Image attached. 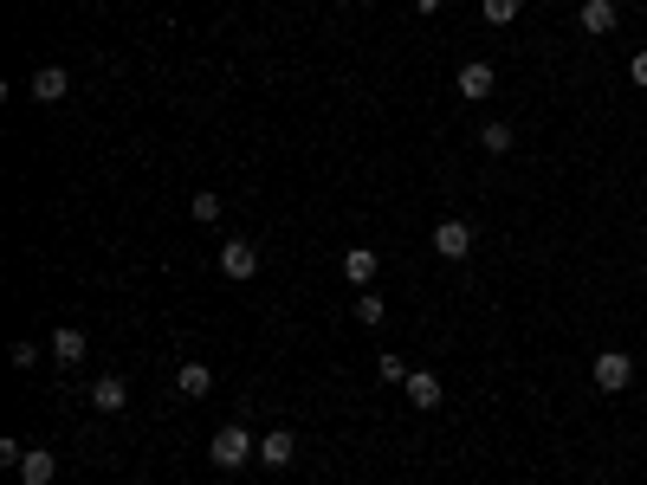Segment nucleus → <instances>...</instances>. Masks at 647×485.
<instances>
[{
    "instance_id": "obj_19",
    "label": "nucleus",
    "mask_w": 647,
    "mask_h": 485,
    "mask_svg": "<svg viewBox=\"0 0 647 485\" xmlns=\"http://www.w3.org/2000/svg\"><path fill=\"white\" fill-rule=\"evenodd\" d=\"M195 220H201V227H214V220H220V194H195Z\"/></svg>"
},
{
    "instance_id": "obj_20",
    "label": "nucleus",
    "mask_w": 647,
    "mask_h": 485,
    "mask_svg": "<svg viewBox=\"0 0 647 485\" xmlns=\"http://www.w3.org/2000/svg\"><path fill=\"white\" fill-rule=\"evenodd\" d=\"M39 363V343H13V369H33Z\"/></svg>"
},
{
    "instance_id": "obj_4",
    "label": "nucleus",
    "mask_w": 647,
    "mask_h": 485,
    "mask_svg": "<svg viewBox=\"0 0 647 485\" xmlns=\"http://www.w3.org/2000/svg\"><path fill=\"white\" fill-rule=\"evenodd\" d=\"M220 272H227V279H253V272H259V246L246 240V233L220 240Z\"/></svg>"
},
{
    "instance_id": "obj_5",
    "label": "nucleus",
    "mask_w": 647,
    "mask_h": 485,
    "mask_svg": "<svg viewBox=\"0 0 647 485\" xmlns=\"http://www.w3.org/2000/svg\"><path fill=\"white\" fill-rule=\"evenodd\" d=\"M292 460H298V440H292V427H272V434H259V466L285 473Z\"/></svg>"
},
{
    "instance_id": "obj_22",
    "label": "nucleus",
    "mask_w": 647,
    "mask_h": 485,
    "mask_svg": "<svg viewBox=\"0 0 647 485\" xmlns=\"http://www.w3.org/2000/svg\"><path fill=\"white\" fill-rule=\"evenodd\" d=\"M628 78H635V85H641V91H647V46H641V52H635V59H628Z\"/></svg>"
},
{
    "instance_id": "obj_10",
    "label": "nucleus",
    "mask_w": 647,
    "mask_h": 485,
    "mask_svg": "<svg viewBox=\"0 0 647 485\" xmlns=\"http://www.w3.org/2000/svg\"><path fill=\"white\" fill-rule=\"evenodd\" d=\"M91 408H98V414H123V408H130V382H123V376H98V382H91Z\"/></svg>"
},
{
    "instance_id": "obj_18",
    "label": "nucleus",
    "mask_w": 647,
    "mask_h": 485,
    "mask_svg": "<svg viewBox=\"0 0 647 485\" xmlns=\"http://www.w3.org/2000/svg\"><path fill=\"white\" fill-rule=\"evenodd\" d=\"M382 311H389V304H382L376 291H356V324H382Z\"/></svg>"
},
{
    "instance_id": "obj_3",
    "label": "nucleus",
    "mask_w": 647,
    "mask_h": 485,
    "mask_svg": "<svg viewBox=\"0 0 647 485\" xmlns=\"http://www.w3.org/2000/svg\"><path fill=\"white\" fill-rule=\"evenodd\" d=\"M453 91H460V97H466V104H486V97H492V91H499V72H492V65H486V59H466V65H460V72H453Z\"/></svg>"
},
{
    "instance_id": "obj_23",
    "label": "nucleus",
    "mask_w": 647,
    "mask_h": 485,
    "mask_svg": "<svg viewBox=\"0 0 647 485\" xmlns=\"http://www.w3.org/2000/svg\"><path fill=\"white\" fill-rule=\"evenodd\" d=\"M415 13H440V0H415Z\"/></svg>"
},
{
    "instance_id": "obj_15",
    "label": "nucleus",
    "mask_w": 647,
    "mask_h": 485,
    "mask_svg": "<svg viewBox=\"0 0 647 485\" xmlns=\"http://www.w3.org/2000/svg\"><path fill=\"white\" fill-rule=\"evenodd\" d=\"M479 13H486V26H512L525 13V0H479Z\"/></svg>"
},
{
    "instance_id": "obj_1",
    "label": "nucleus",
    "mask_w": 647,
    "mask_h": 485,
    "mask_svg": "<svg viewBox=\"0 0 647 485\" xmlns=\"http://www.w3.org/2000/svg\"><path fill=\"white\" fill-rule=\"evenodd\" d=\"M208 460L220 466V473H240L246 460H259V440L246 434V427H220V434L208 440Z\"/></svg>"
},
{
    "instance_id": "obj_6",
    "label": "nucleus",
    "mask_w": 647,
    "mask_h": 485,
    "mask_svg": "<svg viewBox=\"0 0 647 485\" xmlns=\"http://www.w3.org/2000/svg\"><path fill=\"white\" fill-rule=\"evenodd\" d=\"M434 253L460 266V259L473 253V227H466V220H440V227H434Z\"/></svg>"
},
{
    "instance_id": "obj_24",
    "label": "nucleus",
    "mask_w": 647,
    "mask_h": 485,
    "mask_svg": "<svg viewBox=\"0 0 647 485\" xmlns=\"http://www.w3.org/2000/svg\"><path fill=\"white\" fill-rule=\"evenodd\" d=\"M635 7H647V0H635Z\"/></svg>"
},
{
    "instance_id": "obj_7",
    "label": "nucleus",
    "mask_w": 647,
    "mask_h": 485,
    "mask_svg": "<svg viewBox=\"0 0 647 485\" xmlns=\"http://www.w3.org/2000/svg\"><path fill=\"white\" fill-rule=\"evenodd\" d=\"M376 272H382V253H376V246H350V253H343V279H350L356 291L376 285Z\"/></svg>"
},
{
    "instance_id": "obj_21",
    "label": "nucleus",
    "mask_w": 647,
    "mask_h": 485,
    "mask_svg": "<svg viewBox=\"0 0 647 485\" xmlns=\"http://www.w3.org/2000/svg\"><path fill=\"white\" fill-rule=\"evenodd\" d=\"M20 460H26V447H20V440L7 434V440H0V466H20Z\"/></svg>"
},
{
    "instance_id": "obj_12",
    "label": "nucleus",
    "mask_w": 647,
    "mask_h": 485,
    "mask_svg": "<svg viewBox=\"0 0 647 485\" xmlns=\"http://www.w3.org/2000/svg\"><path fill=\"white\" fill-rule=\"evenodd\" d=\"M175 388H182L188 401L214 395V369H208V363H182V369H175Z\"/></svg>"
},
{
    "instance_id": "obj_9",
    "label": "nucleus",
    "mask_w": 647,
    "mask_h": 485,
    "mask_svg": "<svg viewBox=\"0 0 647 485\" xmlns=\"http://www.w3.org/2000/svg\"><path fill=\"white\" fill-rule=\"evenodd\" d=\"M402 388H408V408H421V414H434L440 401H447V388H440V376H428V369H415V376H408Z\"/></svg>"
},
{
    "instance_id": "obj_14",
    "label": "nucleus",
    "mask_w": 647,
    "mask_h": 485,
    "mask_svg": "<svg viewBox=\"0 0 647 485\" xmlns=\"http://www.w3.org/2000/svg\"><path fill=\"white\" fill-rule=\"evenodd\" d=\"M52 473H59V460H52L46 447H26V460H20V479H26V485H52Z\"/></svg>"
},
{
    "instance_id": "obj_2",
    "label": "nucleus",
    "mask_w": 647,
    "mask_h": 485,
    "mask_svg": "<svg viewBox=\"0 0 647 485\" xmlns=\"http://www.w3.org/2000/svg\"><path fill=\"white\" fill-rule=\"evenodd\" d=\"M589 376H596V388H602V395H622V388L635 382V356H628V350H596Z\"/></svg>"
},
{
    "instance_id": "obj_17",
    "label": "nucleus",
    "mask_w": 647,
    "mask_h": 485,
    "mask_svg": "<svg viewBox=\"0 0 647 485\" xmlns=\"http://www.w3.org/2000/svg\"><path fill=\"white\" fill-rule=\"evenodd\" d=\"M376 376H382V382H408V376H415V369H408V363H402V356H395V350H382V356H376Z\"/></svg>"
},
{
    "instance_id": "obj_8",
    "label": "nucleus",
    "mask_w": 647,
    "mask_h": 485,
    "mask_svg": "<svg viewBox=\"0 0 647 485\" xmlns=\"http://www.w3.org/2000/svg\"><path fill=\"white\" fill-rule=\"evenodd\" d=\"M26 91H33L39 104H59V97H72V72H65V65H39Z\"/></svg>"
},
{
    "instance_id": "obj_13",
    "label": "nucleus",
    "mask_w": 647,
    "mask_h": 485,
    "mask_svg": "<svg viewBox=\"0 0 647 485\" xmlns=\"http://www.w3.org/2000/svg\"><path fill=\"white\" fill-rule=\"evenodd\" d=\"M615 26H622L615 0H583V33H615Z\"/></svg>"
},
{
    "instance_id": "obj_16",
    "label": "nucleus",
    "mask_w": 647,
    "mask_h": 485,
    "mask_svg": "<svg viewBox=\"0 0 647 485\" xmlns=\"http://www.w3.org/2000/svg\"><path fill=\"white\" fill-rule=\"evenodd\" d=\"M479 149H486V156H505V149H512V123H486V130H479Z\"/></svg>"
},
{
    "instance_id": "obj_25",
    "label": "nucleus",
    "mask_w": 647,
    "mask_h": 485,
    "mask_svg": "<svg viewBox=\"0 0 647 485\" xmlns=\"http://www.w3.org/2000/svg\"><path fill=\"white\" fill-rule=\"evenodd\" d=\"M576 7H583V0H576Z\"/></svg>"
},
{
    "instance_id": "obj_11",
    "label": "nucleus",
    "mask_w": 647,
    "mask_h": 485,
    "mask_svg": "<svg viewBox=\"0 0 647 485\" xmlns=\"http://www.w3.org/2000/svg\"><path fill=\"white\" fill-rule=\"evenodd\" d=\"M85 350H91V343H85V330H78V324H59V330H52V363L72 369V363H85Z\"/></svg>"
}]
</instances>
